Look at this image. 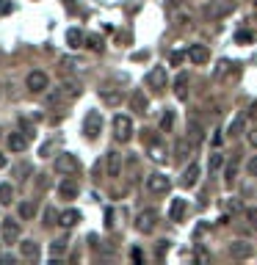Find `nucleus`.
I'll list each match as a JSON object with an SVG mask.
<instances>
[{"label":"nucleus","instance_id":"1","mask_svg":"<svg viewBox=\"0 0 257 265\" xmlns=\"http://www.w3.org/2000/svg\"><path fill=\"white\" fill-rule=\"evenodd\" d=\"M55 171H58V174H67V177H72V174H77V171H80V160H77L75 155L61 152L58 158H55Z\"/></svg>","mask_w":257,"mask_h":265},{"label":"nucleus","instance_id":"2","mask_svg":"<svg viewBox=\"0 0 257 265\" xmlns=\"http://www.w3.org/2000/svg\"><path fill=\"white\" fill-rule=\"evenodd\" d=\"M113 136H116V141H130L133 138V119L130 116H113Z\"/></svg>","mask_w":257,"mask_h":265},{"label":"nucleus","instance_id":"3","mask_svg":"<svg viewBox=\"0 0 257 265\" xmlns=\"http://www.w3.org/2000/svg\"><path fill=\"white\" fill-rule=\"evenodd\" d=\"M100 130H103V116H100V111H89V116H86V122H83V136L89 138V141H94V138L100 136Z\"/></svg>","mask_w":257,"mask_h":265},{"label":"nucleus","instance_id":"4","mask_svg":"<svg viewBox=\"0 0 257 265\" xmlns=\"http://www.w3.org/2000/svg\"><path fill=\"white\" fill-rule=\"evenodd\" d=\"M19 221H14V218H3V221H0V235H3V243H17L19 240Z\"/></svg>","mask_w":257,"mask_h":265},{"label":"nucleus","instance_id":"5","mask_svg":"<svg viewBox=\"0 0 257 265\" xmlns=\"http://www.w3.org/2000/svg\"><path fill=\"white\" fill-rule=\"evenodd\" d=\"M155 224H158V213H155L152 207H147V210H141V213L136 215V230L144 232V235L155 230Z\"/></svg>","mask_w":257,"mask_h":265},{"label":"nucleus","instance_id":"6","mask_svg":"<svg viewBox=\"0 0 257 265\" xmlns=\"http://www.w3.org/2000/svg\"><path fill=\"white\" fill-rule=\"evenodd\" d=\"M166 83H169V77H166V67H152L149 72H147V86H149V88L163 91Z\"/></svg>","mask_w":257,"mask_h":265},{"label":"nucleus","instance_id":"7","mask_svg":"<svg viewBox=\"0 0 257 265\" xmlns=\"http://www.w3.org/2000/svg\"><path fill=\"white\" fill-rule=\"evenodd\" d=\"M25 86H28V88H31V91H34V94H42L44 88L50 86V77L44 75L42 69H36V72H31V75H28Z\"/></svg>","mask_w":257,"mask_h":265},{"label":"nucleus","instance_id":"8","mask_svg":"<svg viewBox=\"0 0 257 265\" xmlns=\"http://www.w3.org/2000/svg\"><path fill=\"white\" fill-rule=\"evenodd\" d=\"M169 188H171V180L166 174H149L147 177V191L149 194H166Z\"/></svg>","mask_w":257,"mask_h":265},{"label":"nucleus","instance_id":"9","mask_svg":"<svg viewBox=\"0 0 257 265\" xmlns=\"http://www.w3.org/2000/svg\"><path fill=\"white\" fill-rule=\"evenodd\" d=\"M188 61L191 64H207V58H210V53H207L205 44H188Z\"/></svg>","mask_w":257,"mask_h":265},{"label":"nucleus","instance_id":"10","mask_svg":"<svg viewBox=\"0 0 257 265\" xmlns=\"http://www.w3.org/2000/svg\"><path fill=\"white\" fill-rule=\"evenodd\" d=\"M199 174H202V169H199V163H188V169L183 171L180 182L185 185V188H194V185L199 182Z\"/></svg>","mask_w":257,"mask_h":265},{"label":"nucleus","instance_id":"11","mask_svg":"<svg viewBox=\"0 0 257 265\" xmlns=\"http://www.w3.org/2000/svg\"><path fill=\"white\" fill-rule=\"evenodd\" d=\"M105 169H108V177H119L122 174V155L111 149L108 158H105Z\"/></svg>","mask_w":257,"mask_h":265},{"label":"nucleus","instance_id":"12","mask_svg":"<svg viewBox=\"0 0 257 265\" xmlns=\"http://www.w3.org/2000/svg\"><path fill=\"white\" fill-rule=\"evenodd\" d=\"M230 257H235V260H246V257H252V243H243V240L230 243Z\"/></svg>","mask_w":257,"mask_h":265},{"label":"nucleus","instance_id":"13","mask_svg":"<svg viewBox=\"0 0 257 265\" xmlns=\"http://www.w3.org/2000/svg\"><path fill=\"white\" fill-rule=\"evenodd\" d=\"M202 138H205L202 124H199L197 119H191L188 122V141H191V146H199V144H202Z\"/></svg>","mask_w":257,"mask_h":265},{"label":"nucleus","instance_id":"14","mask_svg":"<svg viewBox=\"0 0 257 265\" xmlns=\"http://www.w3.org/2000/svg\"><path fill=\"white\" fill-rule=\"evenodd\" d=\"M39 251H42V248H39L36 240H22V243H19V254L25 257V260H39Z\"/></svg>","mask_w":257,"mask_h":265},{"label":"nucleus","instance_id":"15","mask_svg":"<svg viewBox=\"0 0 257 265\" xmlns=\"http://www.w3.org/2000/svg\"><path fill=\"white\" fill-rule=\"evenodd\" d=\"M130 108L136 113H147V108H149V100H147L144 91H133V97H130Z\"/></svg>","mask_w":257,"mask_h":265},{"label":"nucleus","instance_id":"16","mask_svg":"<svg viewBox=\"0 0 257 265\" xmlns=\"http://www.w3.org/2000/svg\"><path fill=\"white\" fill-rule=\"evenodd\" d=\"M174 94H177V100L188 97V75L185 72H180V75L174 77Z\"/></svg>","mask_w":257,"mask_h":265},{"label":"nucleus","instance_id":"17","mask_svg":"<svg viewBox=\"0 0 257 265\" xmlns=\"http://www.w3.org/2000/svg\"><path fill=\"white\" fill-rule=\"evenodd\" d=\"M28 141H31V138L22 136V133H11V136H9V149H11V152H25Z\"/></svg>","mask_w":257,"mask_h":265},{"label":"nucleus","instance_id":"18","mask_svg":"<svg viewBox=\"0 0 257 265\" xmlns=\"http://www.w3.org/2000/svg\"><path fill=\"white\" fill-rule=\"evenodd\" d=\"M77 191H80V188H77V182H75V180H64V182L58 185L61 199H75V196H77Z\"/></svg>","mask_w":257,"mask_h":265},{"label":"nucleus","instance_id":"19","mask_svg":"<svg viewBox=\"0 0 257 265\" xmlns=\"http://www.w3.org/2000/svg\"><path fill=\"white\" fill-rule=\"evenodd\" d=\"M77 221H80V213H77V210H64V213L58 215V224L64 227V230H69V227H75Z\"/></svg>","mask_w":257,"mask_h":265},{"label":"nucleus","instance_id":"20","mask_svg":"<svg viewBox=\"0 0 257 265\" xmlns=\"http://www.w3.org/2000/svg\"><path fill=\"white\" fill-rule=\"evenodd\" d=\"M183 213H185V199H174L169 207V221H183Z\"/></svg>","mask_w":257,"mask_h":265},{"label":"nucleus","instance_id":"21","mask_svg":"<svg viewBox=\"0 0 257 265\" xmlns=\"http://www.w3.org/2000/svg\"><path fill=\"white\" fill-rule=\"evenodd\" d=\"M83 42H86V36L77 31V28H69L67 31V44L69 47H83Z\"/></svg>","mask_w":257,"mask_h":265},{"label":"nucleus","instance_id":"22","mask_svg":"<svg viewBox=\"0 0 257 265\" xmlns=\"http://www.w3.org/2000/svg\"><path fill=\"white\" fill-rule=\"evenodd\" d=\"M243 127H246V116H235L230 122V138H238L243 133Z\"/></svg>","mask_w":257,"mask_h":265},{"label":"nucleus","instance_id":"23","mask_svg":"<svg viewBox=\"0 0 257 265\" xmlns=\"http://www.w3.org/2000/svg\"><path fill=\"white\" fill-rule=\"evenodd\" d=\"M14 202V188L9 182H0V205H11Z\"/></svg>","mask_w":257,"mask_h":265},{"label":"nucleus","instance_id":"24","mask_svg":"<svg viewBox=\"0 0 257 265\" xmlns=\"http://www.w3.org/2000/svg\"><path fill=\"white\" fill-rule=\"evenodd\" d=\"M67 248H69V240H67V238H58V240H53L50 254H53V257H61V254H67Z\"/></svg>","mask_w":257,"mask_h":265},{"label":"nucleus","instance_id":"25","mask_svg":"<svg viewBox=\"0 0 257 265\" xmlns=\"http://www.w3.org/2000/svg\"><path fill=\"white\" fill-rule=\"evenodd\" d=\"M100 97H103V103H108V105H119V103H122V94H119V91H108V88H100Z\"/></svg>","mask_w":257,"mask_h":265},{"label":"nucleus","instance_id":"26","mask_svg":"<svg viewBox=\"0 0 257 265\" xmlns=\"http://www.w3.org/2000/svg\"><path fill=\"white\" fill-rule=\"evenodd\" d=\"M149 158L158 160V163H163V160H166V149H163L158 141H152V144H149Z\"/></svg>","mask_w":257,"mask_h":265},{"label":"nucleus","instance_id":"27","mask_svg":"<svg viewBox=\"0 0 257 265\" xmlns=\"http://www.w3.org/2000/svg\"><path fill=\"white\" fill-rule=\"evenodd\" d=\"M17 213H19V218H25V221H28V218H34V215H36V205H34V202H22Z\"/></svg>","mask_w":257,"mask_h":265},{"label":"nucleus","instance_id":"28","mask_svg":"<svg viewBox=\"0 0 257 265\" xmlns=\"http://www.w3.org/2000/svg\"><path fill=\"white\" fill-rule=\"evenodd\" d=\"M171 127H174V111H169V108H166V113L161 116V130H163V133H169Z\"/></svg>","mask_w":257,"mask_h":265},{"label":"nucleus","instance_id":"29","mask_svg":"<svg viewBox=\"0 0 257 265\" xmlns=\"http://www.w3.org/2000/svg\"><path fill=\"white\" fill-rule=\"evenodd\" d=\"M185 58H188V53H185V50H174V53L169 55V64H171V67H180Z\"/></svg>","mask_w":257,"mask_h":265},{"label":"nucleus","instance_id":"30","mask_svg":"<svg viewBox=\"0 0 257 265\" xmlns=\"http://www.w3.org/2000/svg\"><path fill=\"white\" fill-rule=\"evenodd\" d=\"M86 47H92L94 53H100V50H103V39H100V36H94V34L86 36Z\"/></svg>","mask_w":257,"mask_h":265},{"label":"nucleus","instance_id":"31","mask_svg":"<svg viewBox=\"0 0 257 265\" xmlns=\"http://www.w3.org/2000/svg\"><path fill=\"white\" fill-rule=\"evenodd\" d=\"M227 69H230V61L221 58V61H219V67H216V72H213V77H216V80H219V77H224V75H227Z\"/></svg>","mask_w":257,"mask_h":265},{"label":"nucleus","instance_id":"32","mask_svg":"<svg viewBox=\"0 0 257 265\" xmlns=\"http://www.w3.org/2000/svg\"><path fill=\"white\" fill-rule=\"evenodd\" d=\"M221 163H224V158H221L219 152H213V155H210V160H207V166H210V171H216L219 166H221Z\"/></svg>","mask_w":257,"mask_h":265},{"label":"nucleus","instance_id":"33","mask_svg":"<svg viewBox=\"0 0 257 265\" xmlns=\"http://www.w3.org/2000/svg\"><path fill=\"white\" fill-rule=\"evenodd\" d=\"M246 221H249V227H255L257 230V207H249L246 210Z\"/></svg>","mask_w":257,"mask_h":265},{"label":"nucleus","instance_id":"34","mask_svg":"<svg viewBox=\"0 0 257 265\" xmlns=\"http://www.w3.org/2000/svg\"><path fill=\"white\" fill-rule=\"evenodd\" d=\"M61 67H64V69H77V67H80V61H77V58H64V61H61Z\"/></svg>","mask_w":257,"mask_h":265},{"label":"nucleus","instance_id":"35","mask_svg":"<svg viewBox=\"0 0 257 265\" xmlns=\"http://www.w3.org/2000/svg\"><path fill=\"white\" fill-rule=\"evenodd\" d=\"M246 169H249V174H252V177H257V155L246 163Z\"/></svg>","mask_w":257,"mask_h":265},{"label":"nucleus","instance_id":"36","mask_svg":"<svg viewBox=\"0 0 257 265\" xmlns=\"http://www.w3.org/2000/svg\"><path fill=\"white\" fill-rule=\"evenodd\" d=\"M235 39H238L240 44H246V42H252V36H249L246 31H238V36H235Z\"/></svg>","mask_w":257,"mask_h":265},{"label":"nucleus","instance_id":"37","mask_svg":"<svg viewBox=\"0 0 257 265\" xmlns=\"http://www.w3.org/2000/svg\"><path fill=\"white\" fill-rule=\"evenodd\" d=\"M227 210H232V213H238V210H240V202H238V199H232V202H227Z\"/></svg>","mask_w":257,"mask_h":265},{"label":"nucleus","instance_id":"38","mask_svg":"<svg viewBox=\"0 0 257 265\" xmlns=\"http://www.w3.org/2000/svg\"><path fill=\"white\" fill-rule=\"evenodd\" d=\"M53 218H55V210L47 207V210H44V224H53Z\"/></svg>","mask_w":257,"mask_h":265},{"label":"nucleus","instance_id":"39","mask_svg":"<svg viewBox=\"0 0 257 265\" xmlns=\"http://www.w3.org/2000/svg\"><path fill=\"white\" fill-rule=\"evenodd\" d=\"M11 11V3L9 0H0V14H9Z\"/></svg>","mask_w":257,"mask_h":265},{"label":"nucleus","instance_id":"40","mask_svg":"<svg viewBox=\"0 0 257 265\" xmlns=\"http://www.w3.org/2000/svg\"><path fill=\"white\" fill-rule=\"evenodd\" d=\"M105 227H113V213L111 210H105Z\"/></svg>","mask_w":257,"mask_h":265},{"label":"nucleus","instance_id":"41","mask_svg":"<svg viewBox=\"0 0 257 265\" xmlns=\"http://www.w3.org/2000/svg\"><path fill=\"white\" fill-rule=\"evenodd\" d=\"M14 260H17V257H11V254H3V257H0V263H14Z\"/></svg>","mask_w":257,"mask_h":265},{"label":"nucleus","instance_id":"42","mask_svg":"<svg viewBox=\"0 0 257 265\" xmlns=\"http://www.w3.org/2000/svg\"><path fill=\"white\" fill-rule=\"evenodd\" d=\"M9 166V160H6V155H0V169H6Z\"/></svg>","mask_w":257,"mask_h":265},{"label":"nucleus","instance_id":"43","mask_svg":"<svg viewBox=\"0 0 257 265\" xmlns=\"http://www.w3.org/2000/svg\"><path fill=\"white\" fill-rule=\"evenodd\" d=\"M249 141H252V146H257V130L252 133V136H249Z\"/></svg>","mask_w":257,"mask_h":265}]
</instances>
